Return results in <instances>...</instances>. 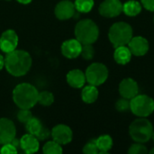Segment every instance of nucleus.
<instances>
[{"label": "nucleus", "instance_id": "nucleus-5", "mask_svg": "<svg viewBox=\"0 0 154 154\" xmlns=\"http://www.w3.org/2000/svg\"><path fill=\"white\" fill-rule=\"evenodd\" d=\"M129 133L134 142L144 143L152 138L153 126L148 119L145 117H140L131 124Z\"/></svg>", "mask_w": 154, "mask_h": 154}, {"label": "nucleus", "instance_id": "nucleus-14", "mask_svg": "<svg viewBox=\"0 0 154 154\" xmlns=\"http://www.w3.org/2000/svg\"><path fill=\"white\" fill-rule=\"evenodd\" d=\"M138 92H139V87L134 79L131 78H127L121 81L119 85V93L122 96V97L131 100L132 98H134L135 96L138 95Z\"/></svg>", "mask_w": 154, "mask_h": 154}, {"label": "nucleus", "instance_id": "nucleus-28", "mask_svg": "<svg viewBox=\"0 0 154 154\" xmlns=\"http://www.w3.org/2000/svg\"><path fill=\"white\" fill-rule=\"evenodd\" d=\"M147 152H148V150L146 146H144L141 143H137L131 145V147L128 150L129 154H145Z\"/></svg>", "mask_w": 154, "mask_h": 154}, {"label": "nucleus", "instance_id": "nucleus-18", "mask_svg": "<svg viewBox=\"0 0 154 154\" xmlns=\"http://www.w3.org/2000/svg\"><path fill=\"white\" fill-rule=\"evenodd\" d=\"M132 52L129 50L128 47H126V45L125 46H119L116 48L115 53H114V58L115 60L121 65H125L127 64L132 58Z\"/></svg>", "mask_w": 154, "mask_h": 154}, {"label": "nucleus", "instance_id": "nucleus-10", "mask_svg": "<svg viewBox=\"0 0 154 154\" xmlns=\"http://www.w3.org/2000/svg\"><path fill=\"white\" fill-rule=\"evenodd\" d=\"M98 11L104 17H116L123 12V4L120 0H105L100 4Z\"/></svg>", "mask_w": 154, "mask_h": 154}, {"label": "nucleus", "instance_id": "nucleus-37", "mask_svg": "<svg viewBox=\"0 0 154 154\" xmlns=\"http://www.w3.org/2000/svg\"><path fill=\"white\" fill-rule=\"evenodd\" d=\"M152 139L153 140V142H154V131H153V133H152Z\"/></svg>", "mask_w": 154, "mask_h": 154}, {"label": "nucleus", "instance_id": "nucleus-32", "mask_svg": "<svg viewBox=\"0 0 154 154\" xmlns=\"http://www.w3.org/2000/svg\"><path fill=\"white\" fill-rule=\"evenodd\" d=\"M51 131H50L48 128L42 126V128L41 131L38 133V134L36 135V137L38 138L39 141H44V140H47V139L51 136Z\"/></svg>", "mask_w": 154, "mask_h": 154}, {"label": "nucleus", "instance_id": "nucleus-25", "mask_svg": "<svg viewBox=\"0 0 154 154\" xmlns=\"http://www.w3.org/2000/svg\"><path fill=\"white\" fill-rule=\"evenodd\" d=\"M54 102V96L50 91H42L39 92L38 103L43 106H50Z\"/></svg>", "mask_w": 154, "mask_h": 154}, {"label": "nucleus", "instance_id": "nucleus-30", "mask_svg": "<svg viewBox=\"0 0 154 154\" xmlns=\"http://www.w3.org/2000/svg\"><path fill=\"white\" fill-rule=\"evenodd\" d=\"M83 152L85 154H97L99 152L96 140L88 142L83 148Z\"/></svg>", "mask_w": 154, "mask_h": 154}, {"label": "nucleus", "instance_id": "nucleus-34", "mask_svg": "<svg viewBox=\"0 0 154 154\" xmlns=\"http://www.w3.org/2000/svg\"><path fill=\"white\" fill-rule=\"evenodd\" d=\"M4 67H5V57H3V55L0 54V70H2Z\"/></svg>", "mask_w": 154, "mask_h": 154}, {"label": "nucleus", "instance_id": "nucleus-35", "mask_svg": "<svg viewBox=\"0 0 154 154\" xmlns=\"http://www.w3.org/2000/svg\"><path fill=\"white\" fill-rule=\"evenodd\" d=\"M16 1L22 5H28L32 2V0H16Z\"/></svg>", "mask_w": 154, "mask_h": 154}, {"label": "nucleus", "instance_id": "nucleus-26", "mask_svg": "<svg viewBox=\"0 0 154 154\" xmlns=\"http://www.w3.org/2000/svg\"><path fill=\"white\" fill-rule=\"evenodd\" d=\"M80 55L86 60H90L95 56V49L92 44H83Z\"/></svg>", "mask_w": 154, "mask_h": 154}, {"label": "nucleus", "instance_id": "nucleus-13", "mask_svg": "<svg viewBox=\"0 0 154 154\" xmlns=\"http://www.w3.org/2000/svg\"><path fill=\"white\" fill-rule=\"evenodd\" d=\"M82 50V44L77 39H69L61 44V53L68 59L78 58Z\"/></svg>", "mask_w": 154, "mask_h": 154}, {"label": "nucleus", "instance_id": "nucleus-2", "mask_svg": "<svg viewBox=\"0 0 154 154\" xmlns=\"http://www.w3.org/2000/svg\"><path fill=\"white\" fill-rule=\"evenodd\" d=\"M39 91L29 83H21L13 90V100L19 108L31 109L38 103Z\"/></svg>", "mask_w": 154, "mask_h": 154}, {"label": "nucleus", "instance_id": "nucleus-19", "mask_svg": "<svg viewBox=\"0 0 154 154\" xmlns=\"http://www.w3.org/2000/svg\"><path fill=\"white\" fill-rule=\"evenodd\" d=\"M98 90L96 86L88 85L83 88L81 91V98L86 104H92L97 101L98 97Z\"/></svg>", "mask_w": 154, "mask_h": 154}, {"label": "nucleus", "instance_id": "nucleus-23", "mask_svg": "<svg viewBox=\"0 0 154 154\" xmlns=\"http://www.w3.org/2000/svg\"><path fill=\"white\" fill-rule=\"evenodd\" d=\"M42 152L45 154H61L63 150L60 143L52 140V141L47 142L43 145Z\"/></svg>", "mask_w": 154, "mask_h": 154}, {"label": "nucleus", "instance_id": "nucleus-29", "mask_svg": "<svg viewBox=\"0 0 154 154\" xmlns=\"http://www.w3.org/2000/svg\"><path fill=\"white\" fill-rule=\"evenodd\" d=\"M116 108L118 112L124 113L126 112L128 110H130V101L127 98H121L119 100H117V102L116 103Z\"/></svg>", "mask_w": 154, "mask_h": 154}, {"label": "nucleus", "instance_id": "nucleus-24", "mask_svg": "<svg viewBox=\"0 0 154 154\" xmlns=\"http://www.w3.org/2000/svg\"><path fill=\"white\" fill-rule=\"evenodd\" d=\"M75 7L79 13H89L94 7V0H76Z\"/></svg>", "mask_w": 154, "mask_h": 154}, {"label": "nucleus", "instance_id": "nucleus-31", "mask_svg": "<svg viewBox=\"0 0 154 154\" xmlns=\"http://www.w3.org/2000/svg\"><path fill=\"white\" fill-rule=\"evenodd\" d=\"M0 152L2 154H15L18 152V151L15 145H14L12 143H8L3 144V147L0 149Z\"/></svg>", "mask_w": 154, "mask_h": 154}, {"label": "nucleus", "instance_id": "nucleus-17", "mask_svg": "<svg viewBox=\"0 0 154 154\" xmlns=\"http://www.w3.org/2000/svg\"><path fill=\"white\" fill-rule=\"evenodd\" d=\"M66 79L68 84L74 88H81L87 81L85 73L79 69H72L69 71Z\"/></svg>", "mask_w": 154, "mask_h": 154}, {"label": "nucleus", "instance_id": "nucleus-33", "mask_svg": "<svg viewBox=\"0 0 154 154\" xmlns=\"http://www.w3.org/2000/svg\"><path fill=\"white\" fill-rule=\"evenodd\" d=\"M142 5L149 11L154 12V0H141Z\"/></svg>", "mask_w": 154, "mask_h": 154}, {"label": "nucleus", "instance_id": "nucleus-21", "mask_svg": "<svg viewBox=\"0 0 154 154\" xmlns=\"http://www.w3.org/2000/svg\"><path fill=\"white\" fill-rule=\"evenodd\" d=\"M96 143L99 152L101 153H107L113 147V139L107 134L99 136L97 139H96Z\"/></svg>", "mask_w": 154, "mask_h": 154}, {"label": "nucleus", "instance_id": "nucleus-1", "mask_svg": "<svg viewBox=\"0 0 154 154\" xmlns=\"http://www.w3.org/2000/svg\"><path fill=\"white\" fill-rule=\"evenodd\" d=\"M32 57L26 51L14 50L6 53L5 57V68L14 77H23L28 73L32 67Z\"/></svg>", "mask_w": 154, "mask_h": 154}, {"label": "nucleus", "instance_id": "nucleus-6", "mask_svg": "<svg viewBox=\"0 0 154 154\" xmlns=\"http://www.w3.org/2000/svg\"><path fill=\"white\" fill-rule=\"evenodd\" d=\"M130 110L139 117H147L154 111V100L146 95H137L130 101Z\"/></svg>", "mask_w": 154, "mask_h": 154}, {"label": "nucleus", "instance_id": "nucleus-9", "mask_svg": "<svg viewBox=\"0 0 154 154\" xmlns=\"http://www.w3.org/2000/svg\"><path fill=\"white\" fill-rule=\"evenodd\" d=\"M51 136L53 141L57 142L60 145L68 144L72 141L73 133L69 126L66 125H57L51 131Z\"/></svg>", "mask_w": 154, "mask_h": 154}, {"label": "nucleus", "instance_id": "nucleus-4", "mask_svg": "<svg viewBox=\"0 0 154 154\" xmlns=\"http://www.w3.org/2000/svg\"><path fill=\"white\" fill-rule=\"evenodd\" d=\"M132 26L125 22H117L114 23L108 32V38L115 48L127 45L133 38Z\"/></svg>", "mask_w": 154, "mask_h": 154}, {"label": "nucleus", "instance_id": "nucleus-36", "mask_svg": "<svg viewBox=\"0 0 154 154\" xmlns=\"http://www.w3.org/2000/svg\"><path fill=\"white\" fill-rule=\"evenodd\" d=\"M150 153L154 154V148H153V149H152V151H151V152H150Z\"/></svg>", "mask_w": 154, "mask_h": 154}, {"label": "nucleus", "instance_id": "nucleus-8", "mask_svg": "<svg viewBox=\"0 0 154 154\" xmlns=\"http://www.w3.org/2000/svg\"><path fill=\"white\" fill-rule=\"evenodd\" d=\"M18 42L19 39L16 32L12 29H7L0 36V50L5 53L11 52L17 48Z\"/></svg>", "mask_w": 154, "mask_h": 154}, {"label": "nucleus", "instance_id": "nucleus-15", "mask_svg": "<svg viewBox=\"0 0 154 154\" xmlns=\"http://www.w3.org/2000/svg\"><path fill=\"white\" fill-rule=\"evenodd\" d=\"M127 45L132 54L134 56H143L149 51V42L143 36L133 37Z\"/></svg>", "mask_w": 154, "mask_h": 154}, {"label": "nucleus", "instance_id": "nucleus-27", "mask_svg": "<svg viewBox=\"0 0 154 154\" xmlns=\"http://www.w3.org/2000/svg\"><path fill=\"white\" fill-rule=\"evenodd\" d=\"M32 117V114L30 111V109L20 108V110L17 113V119L20 123L23 124H26Z\"/></svg>", "mask_w": 154, "mask_h": 154}, {"label": "nucleus", "instance_id": "nucleus-3", "mask_svg": "<svg viewBox=\"0 0 154 154\" xmlns=\"http://www.w3.org/2000/svg\"><path fill=\"white\" fill-rule=\"evenodd\" d=\"M76 39L81 44H93L99 36V29L95 22L90 19H83L75 26Z\"/></svg>", "mask_w": 154, "mask_h": 154}, {"label": "nucleus", "instance_id": "nucleus-12", "mask_svg": "<svg viewBox=\"0 0 154 154\" xmlns=\"http://www.w3.org/2000/svg\"><path fill=\"white\" fill-rule=\"evenodd\" d=\"M77 10L75 7L74 3L69 1V0H62L60 3H58L54 9L55 16L59 20H69L71 17H73L76 14Z\"/></svg>", "mask_w": 154, "mask_h": 154}, {"label": "nucleus", "instance_id": "nucleus-20", "mask_svg": "<svg viewBox=\"0 0 154 154\" xmlns=\"http://www.w3.org/2000/svg\"><path fill=\"white\" fill-rule=\"evenodd\" d=\"M141 11L142 5L136 0H129L123 5V12L128 16H136Z\"/></svg>", "mask_w": 154, "mask_h": 154}, {"label": "nucleus", "instance_id": "nucleus-22", "mask_svg": "<svg viewBox=\"0 0 154 154\" xmlns=\"http://www.w3.org/2000/svg\"><path fill=\"white\" fill-rule=\"evenodd\" d=\"M42 126L43 125H42V122L38 118L33 117V116L25 124V128H26L27 133H29L31 134H33L35 136L41 131V129L42 128Z\"/></svg>", "mask_w": 154, "mask_h": 154}, {"label": "nucleus", "instance_id": "nucleus-16", "mask_svg": "<svg viewBox=\"0 0 154 154\" xmlns=\"http://www.w3.org/2000/svg\"><path fill=\"white\" fill-rule=\"evenodd\" d=\"M20 147L25 153L32 154L38 152L40 147V142L38 138L31 134H26L19 140Z\"/></svg>", "mask_w": 154, "mask_h": 154}, {"label": "nucleus", "instance_id": "nucleus-7", "mask_svg": "<svg viewBox=\"0 0 154 154\" xmlns=\"http://www.w3.org/2000/svg\"><path fill=\"white\" fill-rule=\"evenodd\" d=\"M86 79L93 86H100L104 84L108 78V69L106 65L95 62L89 65L86 70Z\"/></svg>", "mask_w": 154, "mask_h": 154}, {"label": "nucleus", "instance_id": "nucleus-11", "mask_svg": "<svg viewBox=\"0 0 154 154\" xmlns=\"http://www.w3.org/2000/svg\"><path fill=\"white\" fill-rule=\"evenodd\" d=\"M16 134V129L12 120L8 118H0V144L11 143Z\"/></svg>", "mask_w": 154, "mask_h": 154}]
</instances>
